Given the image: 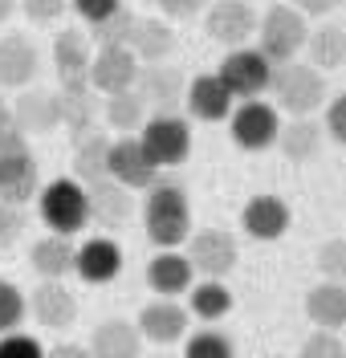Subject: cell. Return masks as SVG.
I'll use <instances>...</instances> for the list:
<instances>
[{
  "instance_id": "cell-1",
  "label": "cell",
  "mask_w": 346,
  "mask_h": 358,
  "mask_svg": "<svg viewBox=\"0 0 346 358\" xmlns=\"http://www.w3.org/2000/svg\"><path fill=\"white\" fill-rule=\"evenodd\" d=\"M143 228L155 248H180L192 236V203L180 183L155 179L143 192Z\"/></svg>"
},
{
  "instance_id": "cell-2",
  "label": "cell",
  "mask_w": 346,
  "mask_h": 358,
  "mask_svg": "<svg viewBox=\"0 0 346 358\" xmlns=\"http://www.w3.org/2000/svg\"><path fill=\"white\" fill-rule=\"evenodd\" d=\"M273 94L277 114H289V118H310L314 110H322L326 98H330V86H326V73L314 69L310 62H281L273 66V78H269V90Z\"/></svg>"
},
{
  "instance_id": "cell-3",
  "label": "cell",
  "mask_w": 346,
  "mask_h": 358,
  "mask_svg": "<svg viewBox=\"0 0 346 358\" xmlns=\"http://www.w3.org/2000/svg\"><path fill=\"white\" fill-rule=\"evenodd\" d=\"M305 37H310V21L301 17L289 0H277V4L265 8V13H257V37H253V41H257V49H261L273 66L301 57Z\"/></svg>"
},
{
  "instance_id": "cell-4",
  "label": "cell",
  "mask_w": 346,
  "mask_h": 358,
  "mask_svg": "<svg viewBox=\"0 0 346 358\" xmlns=\"http://www.w3.org/2000/svg\"><path fill=\"white\" fill-rule=\"evenodd\" d=\"M37 192H41V167L29 138L21 131H4L0 134V200L24 208L29 200H37Z\"/></svg>"
},
{
  "instance_id": "cell-5",
  "label": "cell",
  "mask_w": 346,
  "mask_h": 358,
  "mask_svg": "<svg viewBox=\"0 0 346 358\" xmlns=\"http://www.w3.org/2000/svg\"><path fill=\"white\" fill-rule=\"evenodd\" d=\"M37 212L45 220L49 232H62V236H78L86 224H90V203H86V183H78L73 176L49 179L37 192Z\"/></svg>"
},
{
  "instance_id": "cell-6",
  "label": "cell",
  "mask_w": 346,
  "mask_h": 358,
  "mask_svg": "<svg viewBox=\"0 0 346 358\" xmlns=\"http://www.w3.org/2000/svg\"><path fill=\"white\" fill-rule=\"evenodd\" d=\"M216 78L229 86V94L236 102L249 98H265L269 78H273V62L257 49V45H240V49H224V62L216 69Z\"/></svg>"
},
{
  "instance_id": "cell-7",
  "label": "cell",
  "mask_w": 346,
  "mask_h": 358,
  "mask_svg": "<svg viewBox=\"0 0 346 358\" xmlns=\"http://www.w3.org/2000/svg\"><path fill=\"white\" fill-rule=\"evenodd\" d=\"M277 131H281V114H277L273 102L265 98H249V102H236L229 114V138L240 147V151H269L277 143Z\"/></svg>"
},
{
  "instance_id": "cell-8",
  "label": "cell",
  "mask_w": 346,
  "mask_h": 358,
  "mask_svg": "<svg viewBox=\"0 0 346 358\" xmlns=\"http://www.w3.org/2000/svg\"><path fill=\"white\" fill-rule=\"evenodd\" d=\"M138 138L151 151V159L159 163V171L163 167H180L192 155V122L184 114H147Z\"/></svg>"
},
{
  "instance_id": "cell-9",
  "label": "cell",
  "mask_w": 346,
  "mask_h": 358,
  "mask_svg": "<svg viewBox=\"0 0 346 358\" xmlns=\"http://www.w3.org/2000/svg\"><path fill=\"white\" fill-rule=\"evenodd\" d=\"M187 245V261L196 268V277H212V281H224L236 261H240V248H236V236L229 228H200L184 241Z\"/></svg>"
},
{
  "instance_id": "cell-10",
  "label": "cell",
  "mask_w": 346,
  "mask_h": 358,
  "mask_svg": "<svg viewBox=\"0 0 346 358\" xmlns=\"http://www.w3.org/2000/svg\"><path fill=\"white\" fill-rule=\"evenodd\" d=\"M106 176L122 183L127 192H147L159 176V163L151 159V151L143 147V138L138 134H122L110 143V151H106Z\"/></svg>"
},
{
  "instance_id": "cell-11",
  "label": "cell",
  "mask_w": 346,
  "mask_h": 358,
  "mask_svg": "<svg viewBox=\"0 0 346 358\" xmlns=\"http://www.w3.org/2000/svg\"><path fill=\"white\" fill-rule=\"evenodd\" d=\"M204 17V33L224 49H240L257 37V8L249 0H208Z\"/></svg>"
},
{
  "instance_id": "cell-12",
  "label": "cell",
  "mask_w": 346,
  "mask_h": 358,
  "mask_svg": "<svg viewBox=\"0 0 346 358\" xmlns=\"http://www.w3.org/2000/svg\"><path fill=\"white\" fill-rule=\"evenodd\" d=\"M135 326H138V334H143V342L167 350V346H175V342H184L192 334V313L175 297H155V301H147L138 310Z\"/></svg>"
},
{
  "instance_id": "cell-13",
  "label": "cell",
  "mask_w": 346,
  "mask_h": 358,
  "mask_svg": "<svg viewBox=\"0 0 346 358\" xmlns=\"http://www.w3.org/2000/svg\"><path fill=\"white\" fill-rule=\"evenodd\" d=\"M41 73V45L29 33H4L0 37V90H29Z\"/></svg>"
},
{
  "instance_id": "cell-14",
  "label": "cell",
  "mask_w": 346,
  "mask_h": 358,
  "mask_svg": "<svg viewBox=\"0 0 346 358\" xmlns=\"http://www.w3.org/2000/svg\"><path fill=\"white\" fill-rule=\"evenodd\" d=\"M53 73H57V90H90V37L78 29H62L53 37Z\"/></svg>"
},
{
  "instance_id": "cell-15",
  "label": "cell",
  "mask_w": 346,
  "mask_h": 358,
  "mask_svg": "<svg viewBox=\"0 0 346 358\" xmlns=\"http://www.w3.org/2000/svg\"><path fill=\"white\" fill-rule=\"evenodd\" d=\"M187 78L180 73V66H138L135 78V94L143 98L147 114H180L175 106L184 102Z\"/></svg>"
},
{
  "instance_id": "cell-16",
  "label": "cell",
  "mask_w": 346,
  "mask_h": 358,
  "mask_svg": "<svg viewBox=\"0 0 346 358\" xmlns=\"http://www.w3.org/2000/svg\"><path fill=\"white\" fill-rule=\"evenodd\" d=\"M13 122H17V131L24 138L62 131V94L57 90H37V86L17 90V98H13Z\"/></svg>"
},
{
  "instance_id": "cell-17",
  "label": "cell",
  "mask_w": 346,
  "mask_h": 358,
  "mask_svg": "<svg viewBox=\"0 0 346 358\" xmlns=\"http://www.w3.org/2000/svg\"><path fill=\"white\" fill-rule=\"evenodd\" d=\"M138 78V62L127 45H98L90 57V90L98 98L106 94H122V90H135Z\"/></svg>"
},
{
  "instance_id": "cell-18",
  "label": "cell",
  "mask_w": 346,
  "mask_h": 358,
  "mask_svg": "<svg viewBox=\"0 0 346 358\" xmlns=\"http://www.w3.org/2000/svg\"><path fill=\"white\" fill-rule=\"evenodd\" d=\"M24 306L33 313V322L53 330V334H62L78 322V293L66 281H37V289L24 297Z\"/></svg>"
},
{
  "instance_id": "cell-19",
  "label": "cell",
  "mask_w": 346,
  "mask_h": 358,
  "mask_svg": "<svg viewBox=\"0 0 346 358\" xmlns=\"http://www.w3.org/2000/svg\"><path fill=\"white\" fill-rule=\"evenodd\" d=\"M73 273L86 285H110L122 273V245H118L115 236H106V232L86 236L78 245V252H73Z\"/></svg>"
},
{
  "instance_id": "cell-20",
  "label": "cell",
  "mask_w": 346,
  "mask_h": 358,
  "mask_svg": "<svg viewBox=\"0 0 346 358\" xmlns=\"http://www.w3.org/2000/svg\"><path fill=\"white\" fill-rule=\"evenodd\" d=\"M294 224V212L281 196H253V200L240 208V232L249 241H261V245H273L289 232Z\"/></svg>"
},
{
  "instance_id": "cell-21",
  "label": "cell",
  "mask_w": 346,
  "mask_h": 358,
  "mask_svg": "<svg viewBox=\"0 0 346 358\" xmlns=\"http://www.w3.org/2000/svg\"><path fill=\"white\" fill-rule=\"evenodd\" d=\"M184 106L196 122H229L236 98L229 94V86L216 73H196L184 90Z\"/></svg>"
},
{
  "instance_id": "cell-22",
  "label": "cell",
  "mask_w": 346,
  "mask_h": 358,
  "mask_svg": "<svg viewBox=\"0 0 346 358\" xmlns=\"http://www.w3.org/2000/svg\"><path fill=\"white\" fill-rule=\"evenodd\" d=\"M127 49L135 53L138 66H163L175 57V24L163 17H135Z\"/></svg>"
},
{
  "instance_id": "cell-23",
  "label": "cell",
  "mask_w": 346,
  "mask_h": 358,
  "mask_svg": "<svg viewBox=\"0 0 346 358\" xmlns=\"http://www.w3.org/2000/svg\"><path fill=\"white\" fill-rule=\"evenodd\" d=\"M86 203H90V224H98V228H122L135 216V192H127L110 176L86 183Z\"/></svg>"
},
{
  "instance_id": "cell-24",
  "label": "cell",
  "mask_w": 346,
  "mask_h": 358,
  "mask_svg": "<svg viewBox=\"0 0 346 358\" xmlns=\"http://www.w3.org/2000/svg\"><path fill=\"white\" fill-rule=\"evenodd\" d=\"M147 285H151L155 297H180L196 285V268L180 248H159L147 261Z\"/></svg>"
},
{
  "instance_id": "cell-25",
  "label": "cell",
  "mask_w": 346,
  "mask_h": 358,
  "mask_svg": "<svg viewBox=\"0 0 346 358\" xmlns=\"http://www.w3.org/2000/svg\"><path fill=\"white\" fill-rule=\"evenodd\" d=\"M86 350L94 358H143V334L127 317H106V322L94 326Z\"/></svg>"
},
{
  "instance_id": "cell-26",
  "label": "cell",
  "mask_w": 346,
  "mask_h": 358,
  "mask_svg": "<svg viewBox=\"0 0 346 358\" xmlns=\"http://www.w3.org/2000/svg\"><path fill=\"white\" fill-rule=\"evenodd\" d=\"M73 236H62V232H45L41 241H33L29 248V265L37 273V281H66L73 273Z\"/></svg>"
},
{
  "instance_id": "cell-27",
  "label": "cell",
  "mask_w": 346,
  "mask_h": 358,
  "mask_svg": "<svg viewBox=\"0 0 346 358\" xmlns=\"http://www.w3.org/2000/svg\"><path fill=\"white\" fill-rule=\"evenodd\" d=\"M305 317L330 334L346 330V281H318L305 293Z\"/></svg>"
},
{
  "instance_id": "cell-28",
  "label": "cell",
  "mask_w": 346,
  "mask_h": 358,
  "mask_svg": "<svg viewBox=\"0 0 346 358\" xmlns=\"http://www.w3.org/2000/svg\"><path fill=\"white\" fill-rule=\"evenodd\" d=\"M322 122H314V114L310 118H289V122H281V131H277V151L289 159V163H310V159L322 151Z\"/></svg>"
},
{
  "instance_id": "cell-29",
  "label": "cell",
  "mask_w": 346,
  "mask_h": 358,
  "mask_svg": "<svg viewBox=\"0 0 346 358\" xmlns=\"http://www.w3.org/2000/svg\"><path fill=\"white\" fill-rule=\"evenodd\" d=\"M57 94H62V131H69V143L98 131L102 98L94 90H57Z\"/></svg>"
},
{
  "instance_id": "cell-30",
  "label": "cell",
  "mask_w": 346,
  "mask_h": 358,
  "mask_svg": "<svg viewBox=\"0 0 346 358\" xmlns=\"http://www.w3.org/2000/svg\"><path fill=\"white\" fill-rule=\"evenodd\" d=\"M187 313L200 317L204 326H216L232 313V289L224 281H212V277H196V285L187 289Z\"/></svg>"
},
{
  "instance_id": "cell-31",
  "label": "cell",
  "mask_w": 346,
  "mask_h": 358,
  "mask_svg": "<svg viewBox=\"0 0 346 358\" xmlns=\"http://www.w3.org/2000/svg\"><path fill=\"white\" fill-rule=\"evenodd\" d=\"M305 62L314 69H338L346 66V29L334 21H322L318 29H310L305 37Z\"/></svg>"
},
{
  "instance_id": "cell-32",
  "label": "cell",
  "mask_w": 346,
  "mask_h": 358,
  "mask_svg": "<svg viewBox=\"0 0 346 358\" xmlns=\"http://www.w3.org/2000/svg\"><path fill=\"white\" fill-rule=\"evenodd\" d=\"M102 122L122 134H135L143 131V122H147V106H143V98H138L135 90H122V94H106L102 98Z\"/></svg>"
},
{
  "instance_id": "cell-33",
  "label": "cell",
  "mask_w": 346,
  "mask_h": 358,
  "mask_svg": "<svg viewBox=\"0 0 346 358\" xmlns=\"http://www.w3.org/2000/svg\"><path fill=\"white\" fill-rule=\"evenodd\" d=\"M106 151H110L106 131H90L86 138H78V143H73V179H78V183H98V179H106Z\"/></svg>"
},
{
  "instance_id": "cell-34",
  "label": "cell",
  "mask_w": 346,
  "mask_h": 358,
  "mask_svg": "<svg viewBox=\"0 0 346 358\" xmlns=\"http://www.w3.org/2000/svg\"><path fill=\"white\" fill-rule=\"evenodd\" d=\"M180 358H236V342L224 330L204 326V330H192L184 338V355Z\"/></svg>"
},
{
  "instance_id": "cell-35",
  "label": "cell",
  "mask_w": 346,
  "mask_h": 358,
  "mask_svg": "<svg viewBox=\"0 0 346 358\" xmlns=\"http://www.w3.org/2000/svg\"><path fill=\"white\" fill-rule=\"evenodd\" d=\"M131 29H135V13L122 4L115 17H106L102 24H94L86 37L94 41V49H98V45H131Z\"/></svg>"
},
{
  "instance_id": "cell-36",
  "label": "cell",
  "mask_w": 346,
  "mask_h": 358,
  "mask_svg": "<svg viewBox=\"0 0 346 358\" xmlns=\"http://www.w3.org/2000/svg\"><path fill=\"white\" fill-rule=\"evenodd\" d=\"M24 313H29V306H24V293L17 289L13 281H4V277H0V334L21 330Z\"/></svg>"
},
{
  "instance_id": "cell-37",
  "label": "cell",
  "mask_w": 346,
  "mask_h": 358,
  "mask_svg": "<svg viewBox=\"0 0 346 358\" xmlns=\"http://www.w3.org/2000/svg\"><path fill=\"white\" fill-rule=\"evenodd\" d=\"M24 228H29V216H24L21 203L0 200V252H4V248H13L17 241H21Z\"/></svg>"
},
{
  "instance_id": "cell-38",
  "label": "cell",
  "mask_w": 346,
  "mask_h": 358,
  "mask_svg": "<svg viewBox=\"0 0 346 358\" xmlns=\"http://www.w3.org/2000/svg\"><path fill=\"white\" fill-rule=\"evenodd\" d=\"M318 268L322 281H346V236H334L318 248Z\"/></svg>"
},
{
  "instance_id": "cell-39",
  "label": "cell",
  "mask_w": 346,
  "mask_h": 358,
  "mask_svg": "<svg viewBox=\"0 0 346 358\" xmlns=\"http://www.w3.org/2000/svg\"><path fill=\"white\" fill-rule=\"evenodd\" d=\"M298 358H346V342L330 330H314V334H305Z\"/></svg>"
},
{
  "instance_id": "cell-40",
  "label": "cell",
  "mask_w": 346,
  "mask_h": 358,
  "mask_svg": "<svg viewBox=\"0 0 346 358\" xmlns=\"http://www.w3.org/2000/svg\"><path fill=\"white\" fill-rule=\"evenodd\" d=\"M0 358H45V346L24 330H13V334H0Z\"/></svg>"
},
{
  "instance_id": "cell-41",
  "label": "cell",
  "mask_w": 346,
  "mask_h": 358,
  "mask_svg": "<svg viewBox=\"0 0 346 358\" xmlns=\"http://www.w3.org/2000/svg\"><path fill=\"white\" fill-rule=\"evenodd\" d=\"M69 8V0H17V13H24L33 24H53Z\"/></svg>"
},
{
  "instance_id": "cell-42",
  "label": "cell",
  "mask_w": 346,
  "mask_h": 358,
  "mask_svg": "<svg viewBox=\"0 0 346 358\" xmlns=\"http://www.w3.org/2000/svg\"><path fill=\"white\" fill-rule=\"evenodd\" d=\"M69 8L94 29V24L106 21V17H115L118 8H122V0H69Z\"/></svg>"
},
{
  "instance_id": "cell-43",
  "label": "cell",
  "mask_w": 346,
  "mask_h": 358,
  "mask_svg": "<svg viewBox=\"0 0 346 358\" xmlns=\"http://www.w3.org/2000/svg\"><path fill=\"white\" fill-rule=\"evenodd\" d=\"M322 131L330 134L334 143H343V147H346V94H338V98H326Z\"/></svg>"
},
{
  "instance_id": "cell-44",
  "label": "cell",
  "mask_w": 346,
  "mask_h": 358,
  "mask_svg": "<svg viewBox=\"0 0 346 358\" xmlns=\"http://www.w3.org/2000/svg\"><path fill=\"white\" fill-rule=\"evenodd\" d=\"M155 8H159L163 21H192V17H200L208 8V0H155Z\"/></svg>"
},
{
  "instance_id": "cell-45",
  "label": "cell",
  "mask_w": 346,
  "mask_h": 358,
  "mask_svg": "<svg viewBox=\"0 0 346 358\" xmlns=\"http://www.w3.org/2000/svg\"><path fill=\"white\" fill-rule=\"evenodd\" d=\"M289 4L298 8L305 21H310V17H314V21H326L330 13H338V8H343V0H289Z\"/></svg>"
},
{
  "instance_id": "cell-46",
  "label": "cell",
  "mask_w": 346,
  "mask_h": 358,
  "mask_svg": "<svg viewBox=\"0 0 346 358\" xmlns=\"http://www.w3.org/2000/svg\"><path fill=\"white\" fill-rule=\"evenodd\" d=\"M45 358H94L86 346H78V342H57V346H49Z\"/></svg>"
},
{
  "instance_id": "cell-47",
  "label": "cell",
  "mask_w": 346,
  "mask_h": 358,
  "mask_svg": "<svg viewBox=\"0 0 346 358\" xmlns=\"http://www.w3.org/2000/svg\"><path fill=\"white\" fill-rule=\"evenodd\" d=\"M4 131H17V122H13V102L0 98V134Z\"/></svg>"
},
{
  "instance_id": "cell-48",
  "label": "cell",
  "mask_w": 346,
  "mask_h": 358,
  "mask_svg": "<svg viewBox=\"0 0 346 358\" xmlns=\"http://www.w3.org/2000/svg\"><path fill=\"white\" fill-rule=\"evenodd\" d=\"M13 13H17V0H0V24L13 21Z\"/></svg>"
},
{
  "instance_id": "cell-49",
  "label": "cell",
  "mask_w": 346,
  "mask_h": 358,
  "mask_svg": "<svg viewBox=\"0 0 346 358\" xmlns=\"http://www.w3.org/2000/svg\"><path fill=\"white\" fill-rule=\"evenodd\" d=\"M147 358H180V355H171V350H155V355H147Z\"/></svg>"
},
{
  "instance_id": "cell-50",
  "label": "cell",
  "mask_w": 346,
  "mask_h": 358,
  "mask_svg": "<svg viewBox=\"0 0 346 358\" xmlns=\"http://www.w3.org/2000/svg\"><path fill=\"white\" fill-rule=\"evenodd\" d=\"M343 342H346V338H343Z\"/></svg>"
}]
</instances>
